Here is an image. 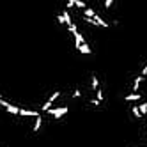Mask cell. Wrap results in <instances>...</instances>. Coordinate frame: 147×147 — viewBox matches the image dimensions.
I'll use <instances>...</instances> for the list:
<instances>
[{
    "label": "cell",
    "mask_w": 147,
    "mask_h": 147,
    "mask_svg": "<svg viewBox=\"0 0 147 147\" xmlns=\"http://www.w3.org/2000/svg\"><path fill=\"white\" fill-rule=\"evenodd\" d=\"M60 94H62L60 90H55V92H51V96H50V98H48V99H46L43 105H41V112H45V113H46L50 108H53V103H55V101L60 98Z\"/></svg>",
    "instance_id": "1"
},
{
    "label": "cell",
    "mask_w": 147,
    "mask_h": 147,
    "mask_svg": "<svg viewBox=\"0 0 147 147\" xmlns=\"http://www.w3.org/2000/svg\"><path fill=\"white\" fill-rule=\"evenodd\" d=\"M67 112H69V107H55V108H50L46 113L51 115V117H55V119H62Z\"/></svg>",
    "instance_id": "2"
},
{
    "label": "cell",
    "mask_w": 147,
    "mask_h": 147,
    "mask_svg": "<svg viewBox=\"0 0 147 147\" xmlns=\"http://www.w3.org/2000/svg\"><path fill=\"white\" fill-rule=\"evenodd\" d=\"M55 20H57L59 23L66 25V27L73 23V18H71V14H69V9H66V11H62L60 14H57V18H55Z\"/></svg>",
    "instance_id": "3"
},
{
    "label": "cell",
    "mask_w": 147,
    "mask_h": 147,
    "mask_svg": "<svg viewBox=\"0 0 147 147\" xmlns=\"http://www.w3.org/2000/svg\"><path fill=\"white\" fill-rule=\"evenodd\" d=\"M124 101L126 103H136V101H142V94H138V92H131V94H126L124 96Z\"/></svg>",
    "instance_id": "4"
},
{
    "label": "cell",
    "mask_w": 147,
    "mask_h": 147,
    "mask_svg": "<svg viewBox=\"0 0 147 147\" xmlns=\"http://www.w3.org/2000/svg\"><path fill=\"white\" fill-rule=\"evenodd\" d=\"M20 117H37V115H39V112L37 110H30V108H20Z\"/></svg>",
    "instance_id": "5"
},
{
    "label": "cell",
    "mask_w": 147,
    "mask_h": 147,
    "mask_svg": "<svg viewBox=\"0 0 147 147\" xmlns=\"http://www.w3.org/2000/svg\"><path fill=\"white\" fill-rule=\"evenodd\" d=\"M144 80H145V76H142V75L135 76V80H133V83H131V90H133V92H138V90H140V85L144 83Z\"/></svg>",
    "instance_id": "6"
},
{
    "label": "cell",
    "mask_w": 147,
    "mask_h": 147,
    "mask_svg": "<svg viewBox=\"0 0 147 147\" xmlns=\"http://www.w3.org/2000/svg\"><path fill=\"white\" fill-rule=\"evenodd\" d=\"M76 50L80 51V53H83V55H90V53H92V48L87 45V41H85V43H82V45H78Z\"/></svg>",
    "instance_id": "7"
},
{
    "label": "cell",
    "mask_w": 147,
    "mask_h": 147,
    "mask_svg": "<svg viewBox=\"0 0 147 147\" xmlns=\"http://www.w3.org/2000/svg\"><path fill=\"white\" fill-rule=\"evenodd\" d=\"M41 126H43V115L39 113L37 117H34V126H32V131H34V133H39Z\"/></svg>",
    "instance_id": "8"
},
{
    "label": "cell",
    "mask_w": 147,
    "mask_h": 147,
    "mask_svg": "<svg viewBox=\"0 0 147 147\" xmlns=\"http://www.w3.org/2000/svg\"><path fill=\"white\" fill-rule=\"evenodd\" d=\"M90 89L96 92L98 89H101V83H99V78H98V75H92L90 76Z\"/></svg>",
    "instance_id": "9"
},
{
    "label": "cell",
    "mask_w": 147,
    "mask_h": 147,
    "mask_svg": "<svg viewBox=\"0 0 147 147\" xmlns=\"http://www.w3.org/2000/svg\"><path fill=\"white\" fill-rule=\"evenodd\" d=\"M96 11H94V9L90 7V5H87L85 9H83V16H87V18H96Z\"/></svg>",
    "instance_id": "10"
},
{
    "label": "cell",
    "mask_w": 147,
    "mask_h": 147,
    "mask_svg": "<svg viewBox=\"0 0 147 147\" xmlns=\"http://www.w3.org/2000/svg\"><path fill=\"white\" fill-rule=\"evenodd\" d=\"M131 113H133V117L135 119H142V113H140V108H138V105H133V107H131Z\"/></svg>",
    "instance_id": "11"
},
{
    "label": "cell",
    "mask_w": 147,
    "mask_h": 147,
    "mask_svg": "<svg viewBox=\"0 0 147 147\" xmlns=\"http://www.w3.org/2000/svg\"><path fill=\"white\" fill-rule=\"evenodd\" d=\"M138 108H140V113H142V117H145V115H147V101H140Z\"/></svg>",
    "instance_id": "12"
},
{
    "label": "cell",
    "mask_w": 147,
    "mask_h": 147,
    "mask_svg": "<svg viewBox=\"0 0 147 147\" xmlns=\"http://www.w3.org/2000/svg\"><path fill=\"white\" fill-rule=\"evenodd\" d=\"M89 4L85 2V0H75V7H78V9H85Z\"/></svg>",
    "instance_id": "13"
},
{
    "label": "cell",
    "mask_w": 147,
    "mask_h": 147,
    "mask_svg": "<svg viewBox=\"0 0 147 147\" xmlns=\"http://www.w3.org/2000/svg\"><path fill=\"white\" fill-rule=\"evenodd\" d=\"M71 98H73V99L82 98V90H80V89H75V90H73V94H71Z\"/></svg>",
    "instance_id": "14"
},
{
    "label": "cell",
    "mask_w": 147,
    "mask_h": 147,
    "mask_svg": "<svg viewBox=\"0 0 147 147\" xmlns=\"http://www.w3.org/2000/svg\"><path fill=\"white\" fill-rule=\"evenodd\" d=\"M96 94H98V99H99L101 103H105V94H103V90H101V89H98V90H96Z\"/></svg>",
    "instance_id": "15"
},
{
    "label": "cell",
    "mask_w": 147,
    "mask_h": 147,
    "mask_svg": "<svg viewBox=\"0 0 147 147\" xmlns=\"http://www.w3.org/2000/svg\"><path fill=\"white\" fill-rule=\"evenodd\" d=\"M113 2H115V0H105V9H110L113 5Z\"/></svg>",
    "instance_id": "16"
},
{
    "label": "cell",
    "mask_w": 147,
    "mask_h": 147,
    "mask_svg": "<svg viewBox=\"0 0 147 147\" xmlns=\"http://www.w3.org/2000/svg\"><path fill=\"white\" fill-rule=\"evenodd\" d=\"M89 103L92 105V107H99V105H101V101H99V99H89Z\"/></svg>",
    "instance_id": "17"
},
{
    "label": "cell",
    "mask_w": 147,
    "mask_h": 147,
    "mask_svg": "<svg viewBox=\"0 0 147 147\" xmlns=\"http://www.w3.org/2000/svg\"><path fill=\"white\" fill-rule=\"evenodd\" d=\"M140 75H142V76H147V64L144 66V69H142V73H140Z\"/></svg>",
    "instance_id": "18"
},
{
    "label": "cell",
    "mask_w": 147,
    "mask_h": 147,
    "mask_svg": "<svg viewBox=\"0 0 147 147\" xmlns=\"http://www.w3.org/2000/svg\"><path fill=\"white\" fill-rule=\"evenodd\" d=\"M145 136H147V128H145Z\"/></svg>",
    "instance_id": "19"
},
{
    "label": "cell",
    "mask_w": 147,
    "mask_h": 147,
    "mask_svg": "<svg viewBox=\"0 0 147 147\" xmlns=\"http://www.w3.org/2000/svg\"><path fill=\"white\" fill-rule=\"evenodd\" d=\"M0 108H2V105H0Z\"/></svg>",
    "instance_id": "20"
}]
</instances>
